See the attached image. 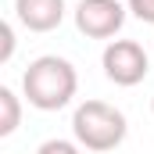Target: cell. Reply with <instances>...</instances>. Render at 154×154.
I'll return each mask as SVG.
<instances>
[{"label": "cell", "instance_id": "6da1fadb", "mask_svg": "<svg viewBox=\"0 0 154 154\" xmlns=\"http://www.w3.org/2000/svg\"><path fill=\"white\" fill-rule=\"evenodd\" d=\"M79 90V72L68 57L57 54H43L36 61H29V68L22 72V93L36 111H61L72 104Z\"/></svg>", "mask_w": 154, "mask_h": 154}, {"label": "cell", "instance_id": "7a4b0ae2", "mask_svg": "<svg viewBox=\"0 0 154 154\" xmlns=\"http://www.w3.org/2000/svg\"><path fill=\"white\" fill-rule=\"evenodd\" d=\"M125 133H129L125 115L108 100H82L72 115V136L82 151H93V154L115 151L125 140Z\"/></svg>", "mask_w": 154, "mask_h": 154}, {"label": "cell", "instance_id": "3957f363", "mask_svg": "<svg viewBox=\"0 0 154 154\" xmlns=\"http://www.w3.org/2000/svg\"><path fill=\"white\" fill-rule=\"evenodd\" d=\"M100 68H104L108 82L129 90V86H140L147 79V72H151V54L136 39H111L104 47V54H100Z\"/></svg>", "mask_w": 154, "mask_h": 154}, {"label": "cell", "instance_id": "277c9868", "mask_svg": "<svg viewBox=\"0 0 154 154\" xmlns=\"http://www.w3.org/2000/svg\"><path fill=\"white\" fill-rule=\"evenodd\" d=\"M125 14H129V7L122 0H79L72 11L75 29L86 39H108V43H111V36L122 32Z\"/></svg>", "mask_w": 154, "mask_h": 154}, {"label": "cell", "instance_id": "5b68a950", "mask_svg": "<svg viewBox=\"0 0 154 154\" xmlns=\"http://www.w3.org/2000/svg\"><path fill=\"white\" fill-rule=\"evenodd\" d=\"M65 0H14V18L29 32H54L65 22Z\"/></svg>", "mask_w": 154, "mask_h": 154}, {"label": "cell", "instance_id": "8992f818", "mask_svg": "<svg viewBox=\"0 0 154 154\" xmlns=\"http://www.w3.org/2000/svg\"><path fill=\"white\" fill-rule=\"evenodd\" d=\"M22 125V100L11 86H0V136H11Z\"/></svg>", "mask_w": 154, "mask_h": 154}, {"label": "cell", "instance_id": "52a82bcc", "mask_svg": "<svg viewBox=\"0 0 154 154\" xmlns=\"http://www.w3.org/2000/svg\"><path fill=\"white\" fill-rule=\"evenodd\" d=\"M36 154H82L75 140H61V136H54V140H43L36 147Z\"/></svg>", "mask_w": 154, "mask_h": 154}, {"label": "cell", "instance_id": "ba28073f", "mask_svg": "<svg viewBox=\"0 0 154 154\" xmlns=\"http://www.w3.org/2000/svg\"><path fill=\"white\" fill-rule=\"evenodd\" d=\"M125 7H129L133 18H140V22L154 25V0H125Z\"/></svg>", "mask_w": 154, "mask_h": 154}, {"label": "cell", "instance_id": "9c48e42d", "mask_svg": "<svg viewBox=\"0 0 154 154\" xmlns=\"http://www.w3.org/2000/svg\"><path fill=\"white\" fill-rule=\"evenodd\" d=\"M11 54H14V25L0 22V61H11Z\"/></svg>", "mask_w": 154, "mask_h": 154}, {"label": "cell", "instance_id": "30bf717a", "mask_svg": "<svg viewBox=\"0 0 154 154\" xmlns=\"http://www.w3.org/2000/svg\"><path fill=\"white\" fill-rule=\"evenodd\" d=\"M151 111H154V97H151Z\"/></svg>", "mask_w": 154, "mask_h": 154}]
</instances>
